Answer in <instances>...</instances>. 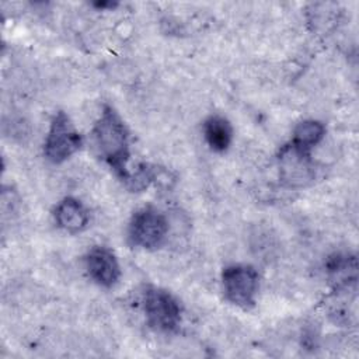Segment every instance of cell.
<instances>
[{
  "label": "cell",
  "instance_id": "9c48e42d",
  "mask_svg": "<svg viewBox=\"0 0 359 359\" xmlns=\"http://www.w3.org/2000/svg\"><path fill=\"white\" fill-rule=\"evenodd\" d=\"M203 137L208 146L217 153L226 151L233 142V126L222 115H210L203 122Z\"/></svg>",
  "mask_w": 359,
  "mask_h": 359
},
{
  "label": "cell",
  "instance_id": "5b68a950",
  "mask_svg": "<svg viewBox=\"0 0 359 359\" xmlns=\"http://www.w3.org/2000/svg\"><path fill=\"white\" fill-rule=\"evenodd\" d=\"M83 146V136L76 129L74 123L69 115L63 111H59L53 115L45 143L43 153L45 157L55 163L60 164L77 153Z\"/></svg>",
  "mask_w": 359,
  "mask_h": 359
},
{
  "label": "cell",
  "instance_id": "6da1fadb",
  "mask_svg": "<svg viewBox=\"0 0 359 359\" xmlns=\"http://www.w3.org/2000/svg\"><path fill=\"white\" fill-rule=\"evenodd\" d=\"M93 146L97 154L123 181L128 174L130 156V136L121 115L109 105H105L91 130Z\"/></svg>",
  "mask_w": 359,
  "mask_h": 359
},
{
  "label": "cell",
  "instance_id": "30bf717a",
  "mask_svg": "<svg viewBox=\"0 0 359 359\" xmlns=\"http://www.w3.org/2000/svg\"><path fill=\"white\" fill-rule=\"evenodd\" d=\"M325 126L316 119H306L299 122L292 133L290 143L304 151H310L324 139Z\"/></svg>",
  "mask_w": 359,
  "mask_h": 359
},
{
  "label": "cell",
  "instance_id": "52a82bcc",
  "mask_svg": "<svg viewBox=\"0 0 359 359\" xmlns=\"http://www.w3.org/2000/svg\"><path fill=\"white\" fill-rule=\"evenodd\" d=\"M88 276L98 286L112 287L121 278V265L115 252L105 245H94L84 258Z\"/></svg>",
  "mask_w": 359,
  "mask_h": 359
},
{
  "label": "cell",
  "instance_id": "8992f818",
  "mask_svg": "<svg viewBox=\"0 0 359 359\" xmlns=\"http://www.w3.org/2000/svg\"><path fill=\"white\" fill-rule=\"evenodd\" d=\"M276 160L279 180L285 187L304 188L310 185L317 175L311 153L293 146L290 142L280 147Z\"/></svg>",
  "mask_w": 359,
  "mask_h": 359
},
{
  "label": "cell",
  "instance_id": "ba28073f",
  "mask_svg": "<svg viewBox=\"0 0 359 359\" xmlns=\"http://www.w3.org/2000/svg\"><path fill=\"white\" fill-rule=\"evenodd\" d=\"M56 224L72 234L87 229L90 223V212L86 205L73 196L63 198L53 210Z\"/></svg>",
  "mask_w": 359,
  "mask_h": 359
},
{
  "label": "cell",
  "instance_id": "3957f363",
  "mask_svg": "<svg viewBox=\"0 0 359 359\" xmlns=\"http://www.w3.org/2000/svg\"><path fill=\"white\" fill-rule=\"evenodd\" d=\"M170 222L167 216L153 206L137 209L128 224V238L132 245L143 250H156L168 237Z\"/></svg>",
  "mask_w": 359,
  "mask_h": 359
},
{
  "label": "cell",
  "instance_id": "7a4b0ae2",
  "mask_svg": "<svg viewBox=\"0 0 359 359\" xmlns=\"http://www.w3.org/2000/svg\"><path fill=\"white\" fill-rule=\"evenodd\" d=\"M142 310L150 328L158 332H175L182 323L180 300L163 287L150 286L142 294Z\"/></svg>",
  "mask_w": 359,
  "mask_h": 359
},
{
  "label": "cell",
  "instance_id": "277c9868",
  "mask_svg": "<svg viewBox=\"0 0 359 359\" xmlns=\"http://www.w3.org/2000/svg\"><path fill=\"white\" fill-rule=\"evenodd\" d=\"M222 289L227 302L248 310L255 306L259 290L258 271L248 264H231L222 271Z\"/></svg>",
  "mask_w": 359,
  "mask_h": 359
}]
</instances>
